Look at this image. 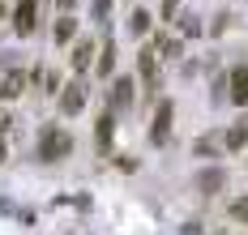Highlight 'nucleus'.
Listing matches in <instances>:
<instances>
[{
	"mask_svg": "<svg viewBox=\"0 0 248 235\" xmlns=\"http://www.w3.org/2000/svg\"><path fill=\"white\" fill-rule=\"evenodd\" d=\"M56 4H60V13H69V9H73L77 0H56Z\"/></svg>",
	"mask_w": 248,
	"mask_h": 235,
	"instance_id": "obj_23",
	"label": "nucleus"
},
{
	"mask_svg": "<svg viewBox=\"0 0 248 235\" xmlns=\"http://www.w3.org/2000/svg\"><path fill=\"white\" fill-rule=\"evenodd\" d=\"M69 154H73V137L60 129V124H43L34 158H39V162H60V158H69Z\"/></svg>",
	"mask_w": 248,
	"mask_h": 235,
	"instance_id": "obj_1",
	"label": "nucleus"
},
{
	"mask_svg": "<svg viewBox=\"0 0 248 235\" xmlns=\"http://www.w3.org/2000/svg\"><path fill=\"white\" fill-rule=\"evenodd\" d=\"M214 150H218V141H214V137H201V141H197V154H214Z\"/></svg>",
	"mask_w": 248,
	"mask_h": 235,
	"instance_id": "obj_19",
	"label": "nucleus"
},
{
	"mask_svg": "<svg viewBox=\"0 0 248 235\" xmlns=\"http://www.w3.org/2000/svg\"><path fill=\"white\" fill-rule=\"evenodd\" d=\"M231 103L248 107V64H235L231 69Z\"/></svg>",
	"mask_w": 248,
	"mask_h": 235,
	"instance_id": "obj_8",
	"label": "nucleus"
},
{
	"mask_svg": "<svg viewBox=\"0 0 248 235\" xmlns=\"http://www.w3.org/2000/svg\"><path fill=\"white\" fill-rule=\"evenodd\" d=\"M34 13H39V0H22V4L13 9V26H17V34H34Z\"/></svg>",
	"mask_w": 248,
	"mask_h": 235,
	"instance_id": "obj_5",
	"label": "nucleus"
},
{
	"mask_svg": "<svg viewBox=\"0 0 248 235\" xmlns=\"http://www.w3.org/2000/svg\"><path fill=\"white\" fill-rule=\"evenodd\" d=\"M137 73L146 81V90H158V47H141L137 52Z\"/></svg>",
	"mask_w": 248,
	"mask_h": 235,
	"instance_id": "obj_3",
	"label": "nucleus"
},
{
	"mask_svg": "<svg viewBox=\"0 0 248 235\" xmlns=\"http://www.w3.org/2000/svg\"><path fill=\"white\" fill-rule=\"evenodd\" d=\"M111 69H116V47L107 43V47H103V56H99V77H111Z\"/></svg>",
	"mask_w": 248,
	"mask_h": 235,
	"instance_id": "obj_14",
	"label": "nucleus"
},
{
	"mask_svg": "<svg viewBox=\"0 0 248 235\" xmlns=\"http://www.w3.org/2000/svg\"><path fill=\"white\" fill-rule=\"evenodd\" d=\"M17 94H22V77L13 73V77L4 81V99H17Z\"/></svg>",
	"mask_w": 248,
	"mask_h": 235,
	"instance_id": "obj_16",
	"label": "nucleus"
},
{
	"mask_svg": "<svg viewBox=\"0 0 248 235\" xmlns=\"http://www.w3.org/2000/svg\"><path fill=\"white\" fill-rule=\"evenodd\" d=\"M81 107H86V86L81 81H69L60 90V116H77Z\"/></svg>",
	"mask_w": 248,
	"mask_h": 235,
	"instance_id": "obj_4",
	"label": "nucleus"
},
{
	"mask_svg": "<svg viewBox=\"0 0 248 235\" xmlns=\"http://www.w3.org/2000/svg\"><path fill=\"white\" fill-rule=\"evenodd\" d=\"M128 30H133V34H146V30H150V13H146V9H133V17H128Z\"/></svg>",
	"mask_w": 248,
	"mask_h": 235,
	"instance_id": "obj_15",
	"label": "nucleus"
},
{
	"mask_svg": "<svg viewBox=\"0 0 248 235\" xmlns=\"http://www.w3.org/2000/svg\"><path fill=\"white\" fill-rule=\"evenodd\" d=\"M111 129H116V111H103V116H99V129H94L99 154H107V150H111Z\"/></svg>",
	"mask_w": 248,
	"mask_h": 235,
	"instance_id": "obj_9",
	"label": "nucleus"
},
{
	"mask_svg": "<svg viewBox=\"0 0 248 235\" xmlns=\"http://www.w3.org/2000/svg\"><path fill=\"white\" fill-rule=\"evenodd\" d=\"M90 60H94V43H90V39H81V43L73 47V69H77V73H86V69H90Z\"/></svg>",
	"mask_w": 248,
	"mask_h": 235,
	"instance_id": "obj_11",
	"label": "nucleus"
},
{
	"mask_svg": "<svg viewBox=\"0 0 248 235\" xmlns=\"http://www.w3.org/2000/svg\"><path fill=\"white\" fill-rule=\"evenodd\" d=\"M0 162H4V141H0Z\"/></svg>",
	"mask_w": 248,
	"mask_h": 235,
	"instance_id": "obj_24",
	"label": "nucleus"
},
{
	"mask_svg": "<svg viewBox=\"0 0 248 235\" xmlns=\"http://www.w3.org/2000/svg\"><path fill=\"white\" fill-rule=\"evenodd\" d=\"M175 9H180V0H163V9H158V17H163V22H171V17H175Z\"/></svg>",
	"mask_w": 248,
	"mask_h": 235,
	"instance_id": "obj_17",
	"label": "nucleus"
},
{
	"mask_svg": "<svg viewBox=\"0 0 248 235\" xmlns=\"http://www.w3.org/2000/svg\"><path fill=\"white\" fill-rule=\"evenodd\" d=\"M227 26H231V13H218V17H214V26H210V30H214V34H223Z\"/></svg>",
	"mask_w": 248,
	"mask_h": 235,
	"instance_id": "obj_20",
	"label": "nucleus"
},
{
	"mask_svg": "<svg viewBox=\"0 0 248 235\" xmlns=\"http://www.w3.org/2000/svg\"><path fill=\"white\" fill-rule=\"evenodd\" d=\"M171 116H175L171 99H158V107H154V124H150V141H154V146H163V141L171 137Z\"/></svg>",
	"mask_w": 248,
	"mask_h": 235,
	"instance_id": "obj_2",
	"label": "nucleus"
},
{
	"mask_svg": "<svg viewBox=\"0 0 248 235\" xmlns=\"http://www.w3.org/2000/svg\"><path fill=\"white\" fill-rule=\"evenodd\" d=\"M180 30H184V34H201V17H193V13H188V17H184V26H180Z\"/></svg>",
	"mask_w": 248,
	"mask_h": 235,
	"instance_id": "obj_18",
	"label": "nucleus"
},
{
	"mask_svg": "<svg viewBox=\"0 0 248 235\" xmlns=\"http://www.w3.org/2000/svg\"><path fill=\"white\" fill-rule=\"evenodd\" d=\"M154 47L167 56V60H180V39H167V34H158V39H154Z\"/></svg>",
	"mask_w": 248,
	"mask_h": 235,
	"instance_id": "obj_12",
	"label": "nucleus"
},
{
	"mask_svg": "<svg viewBox=\"0 0 248 235\" xmlns=\"http://www.w3.org/2000/svg\"><path fill=\"white\" fill-rule=\"evenodd\" d=\"M231 214H235V218H248V197H240V201L231 206Z\"/></svg>",
	"mask_w": 248,
	"mask_h": 235,
	"instance_id": "obj_21",
	"label": "nucleus"
},
{
	"mask_svg": "<svg viewBox=\"0 0 248 235\" xmlns=\"http://www.w3.org/2000/svg\"><path fill=\"white\" fill-rule=\"evenodd\" d=\"M73 34H77V17H73V13H60V22H56V30H51L56 47H64V43H69Z\"/></svg>",
	"mask_w": 248,
	"mask_h": 235,
	"instance_id": "obj_10",
	"label": "nucleus"
},
{
	"mask_svg": "<svg viewBox=\"0 0 248 235\" xmlns=\"http://www.w3.org/2000/svg\"><path fill=\"white\" fill-rule=\"evenodd\" d=\"M107 9H111V0H94V17H107Z\"/></svg>",
	"mask_w": 248,
	"mask_h": 235,
	"instance_id": "obj_22",
	"label": "nucleus"
},
{
	"mask_svg": "<svg viewBox=\"0 0 248 235\" xmlns=\"http://www.w3.org/2000/svg\"><path fill=\"white\" fill-rule=\"evenodd\" d=\"M223 184H227V171H223V167H205V171H197V188H201V197H214Z\"/></svg>",
	"mask_w": 248,
	"mask_h": 235,
	"instance_id": "obj_6",
	"label": "nucleus"
},
{
	"mask_svg": "<svg viewBox=\"0 0 248 235\" xmlns=\"http://www.w3.org/2000/svg\"><path fill=\"white\" fill-rule=\"evenodd\" d=\"M223 141H227V150H240V146L248 141V124H235V129H227Z\"/></svg>",
	"mask_w": 248,
	"mask_h": 235,
	"instance_id": "obj_13",
	"label": "nucleus"
},
{
	"mask_svg": "<svg viewBox=\"0 0 248 235\" xmlns=\"http://www.w3.org/2000/svg\"><path fill=\"white\" fill-rule=\"evenodd\" d=\"M133 77H116V86H111V111H128L133 107Z\"/></svg>",
	"mask_w": 248,
	"mask_h": 235,
	"instance_id": "obj_7",
	"label": "nucleus"
}]
</instances>
